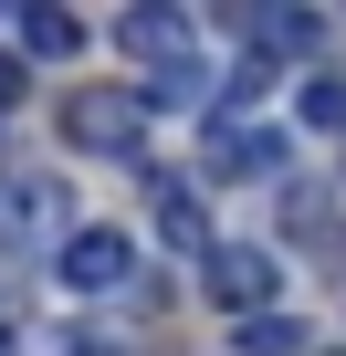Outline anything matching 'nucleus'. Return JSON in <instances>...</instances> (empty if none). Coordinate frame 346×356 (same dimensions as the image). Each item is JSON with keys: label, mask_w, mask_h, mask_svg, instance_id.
I'll return each instance as SVG.
<instances>
[{"label": "nucleus", "mask_w": 346, "mask_h": 356, "mask_svg": "<svg viewBox=\"0 0 346 356\" xmlns=\"http://www.w3.org/2000/svg\"><path fill=\"white\" fill-rule=\"evenodd\" d=\"M231 346H242V356H315L304 314H252V325H231Z\"/></svg>", "instance_id": "nucleus-10"}, {"label": "nucleus", "mask_w": 346, "mask_h": 356, "mask_svg": "<svg viewBox=\"0 0 346 356\" xmlns=\"http://www.w3.org/2000/svg\"><path fill=\"white\" fill-rule=\"evenodd\" d=\"M210 168L221 178H262V168H294V147L262 136V126H210Z\"/></svg>", "instance_id": "nucleus-8"}, {"label": "nucleus", "mask_w": 346, "mask_h": 356, "mask_svg": "<svg viewBox=\"0 0 346 356\" xmlns=\"http://www.w3.org/2000/svg\"><path fill=\"white\" fill-rule=\"evenodd\" d=\"M95 356H116V346H95Z\"/></svg>", "instance_id": "nucleus-13"}, {"label": "nucleus", "mask_w": 346, "mask_h": 356, "mask_svg": "<svg viewBox=\"0 0 346 356\" xmlns=\"http://www.w3.org/2000/svg\"><path fill=\"white\" fill-rule=\"evenodd\" d=\"M200 42V22L179 11V0H147V11H126L116 22V53H136V63H157V74H179V53Z\"/></svg>", "instance_id": "nucleus-5"}, {"label": "nucleus", "mask_w": 346, "mask_h": 356, "mask_svg": "<svg viewBox=\"0 0 346 356\" xmlns=\"http://www.w3.org/2000/svg\"><path fill=\"white\" fill-rule=\"evenodd\" d=\"M11 105H22V63L0 53V115H11Z\"/></svg>", "instance_id": "nucleus-12"}, {"label": "nucleus", "mask_w": 346, "mask_h": 356, "mask_svg": "<svg viewBox=\"0 0 346 356\" xmlns=\"http://www.w3.org/2000/svg\"><path fill=\"white\" fill-rule=\"evenodd\" d=\"M0 241L11 252H63L74 241V210L53 178H0Z\"/></svg>", "instance_id": "nucleus-3"}, {"label": "nucleus", "mask_w": 346, "mask_h": 356, "mask_svg": "<svg viewBox=\"0 0 346 356\" xmlns=\"http://www.w3.org/2000/svg\"><path fill=\"white\" fill-rule=\"evenodd\" d=\"M11 42H22V63H74L84 53V22L53 11V0H22V11H11Z\"/></svg>", "instance_id": "nucleus-7"}, {"label": "nucleus", "mask_w": 346, "mask_h": 356, "mask_svg": "<svg viewBox=\"0 0 346 356\" xmlns=\"http://www.w3.org/2000/svg\"><path fill=\"white\" fill-rule=\"evenodd\" d=\"M53 273H63V293H116V283L136 273V241L95 220V231H74V241L53 252Z\"/></svg>", "instance_id": "nucleus-4"}, {"label": "nucleus", "mask_w": 346, "mask_h": 356, "mask_svg": "<svg viewBox=\"0 0 346 356\" xmlns=\"http://www.w3.org/2000/svg\"><path fill=\"white\" fill-rule=\"evenodd\" d=\"M147 178H157V231H168V252H189V262H210V252H221V241H210V200L189 189L179 168H147Z\"/></svg>", "instance_id": "nucleus-6"}, {"label": "nucleus", "mask_w": 346, "mask_h": 356, "mask_svg": "<svg viewBox=\"0 0 346 356\" xmlns=\"http://www.w3.org/2000/svg\"><path fill=\"white\" fill-rule=\"evenodd\" d=\"M315 42H325L315 11H252V63H304Z\"/></svg>", "instance_id": "nucleus-9"}, {"label": "nucleus", "mask_w": 346, "mask_h": 356, "mask_svg": "<svg viewBox=\"0 0 346 356\" xmlns=\"http://www.w3.org/2000/svg\"><path fill=\"white\" fill-rule=\"evenodd\" d=\"M63 147L147 168V95H136V84H74V95H63Z\"/></svg>", "instance_id": "nucleus-1"}, {"label": "nucleus", "mask_w": 346, "mask_h": 356, "mask_svg": "<svg viewBox=\"0 0 346 356\" xmlns=\"http://www.w3.org/2000/svg\"><path fill=\"white\" fill-rule=\"evenodd\" d=\"M304 126H346V74H315L304 84Z\"/></svg>", "instance_id": "nucleus-11"}, {"label": "nucleus", "mask_w": 346, "mask_h": 356, "mask_svg": "<svg viewBox=\"0 0 346 356\" xmlns=\"http://www.w3.org/2000/svg\"><path fill=\"white\" fill-rule=\"evenodd\" d=\"M200 293L221 304V314H273V293H283V252H262V241H221L210 262H200Z\"/></svg>", "instance_id": "nucleus-2"}]
</instances>
